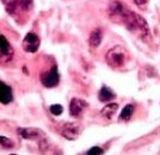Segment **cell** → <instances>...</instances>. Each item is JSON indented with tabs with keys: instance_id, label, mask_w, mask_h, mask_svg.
<instances>
[{
	"instance_id": "cell-17",
	"label": "cell",
	"mask_w": 160,
	"mask_h": 155,
	"mask_svg": "<svg viewBox=\"0 0 160 155\" xmlns=\"http://www.w3.org/2000/svg\"><path fill=\"white\" fill-rule=\"evenodd\" d=\"M0 144L4 148H11L13 147V141L10 140L6 136H0Z\"/></svg>"
},
{
	"instance_id": "cell-13",
	"label": "cell",
	"mask_w": 160,
	"mask_h": 155,
	"mask_svg": "<svg viewBox=\"0 0 160 155\" xmlns=\"http://www.w3.org/2000/svg\"><path fill=\"white\" fill-rule=\"evenodd\" d=\"M133 113H135V106L132 104H127L123 108L122 112H121L120 116H118V119L122 121H128L132 117Z\"/></svg>"
},
{
	"instance_id": "cell-5",
	"label": "cell",
	"mask_w": 160,
	"mask_h": 155,
	"mask_svg": "<svg viewBox=\"0 0 160 155\" xmlns=\"http://www.w3.org/2000/svg\"><path fill=\"white\" fill-rule=\"evenodd\" d=\"M17 133L24 139L28 140H42L45 136L42 131L35 128H18Z\"/></svg>"
},
{
	"instance_id": "cell-8",
	"label": "cell",
	"mask_w": 160,
	"mask_h": 155,
	"mask_svg": "<svg viewBox=\"0 0 160 155\" xmlns=\"http://www.w3.org/2000/svg\"><path fill=\"white\" fill-rule=\"evenodd\" d=\"M86 107H88V103L84 100L74 98L69 103V115L73 116V117H78L83 113Z\"/></svg>"
},
{
	"instance_id": "cell-20",
	"label": "cell",
	"mask_w": 160,
	"mask_h": 155,
	"mask_svg": "<svg viewBox=\"0 0 160 155\" xmlns=\"http://www.w3.org/2000/svg\"><path fill=\"white\" fill-rule=\"evenodd\" d=\"M133 1H135V3L137 4V7H146V4L148 3L149 0H133Z\"/></svg>"
},
{
	"instance_id": "cell-2",
	"label": "cell",
	"mask_w": 160,
	"mask_h": 155,
	"mask_svg": "<svg viewBox=\"0 0 160 155\" xmlns=\"http://www.w3.org/2000/svg\"><path fill=\"white\" fill-rule=\"evenodd\" d=\"M126 59L127 52L122 46H115L111 48L106 54V62L111 68H121L125 64Z\"/></svg>"
},
{
	"instance_id": "cell-19",
	"label": "cell",
	"mask_w": 160,
	"mask_h": 155,
	"mask_svg": "<svg viewBox=\"0 0 160 155\" xmlns=\"http://www.w3.org/2000/svg\"><path fill=\"white\" fill-rule=\"evenodd\" d=\"M102 153H104V151H102V149L99 148V147H93V148H91L87 152L88 155H100Z\"/></svg>"
},
{
	"instance_id": "cell-4",
	"label": "cell",
	"mask_w": 160,
	"mask_h": 155,
	"mask_svg": "<svg viewBox=\"0 0 160 155\" xmlns=\"http://www.w3.org/2000/svg\"><path fill=\"white\" fill-rule=\"evenodd\" d=\"M41 81H42V84L44 86L47 87V88H52V87L57 86L59 84V81H60V74H59L57 67L53 66L49 72L42 74Z\"/></svg>"
},
{
	"instance_id": "cell-3",
	"label": "cell",
	"mask_w": 160,
	"mask_h": 155,
	"mask_svg": "<svg viewBox=\"0 0 160 155\" xmlns=\"http://www.w3.org/2000/svg\"><path fill=\"white\" fill-rule=\"evenodd\" d=\"M127 12L128 10H126V7L120 1H112L109 6V15L111 19L115 22H118V19L123 22Z\"/></svg>"
},
{
	"instance_id": "cell-11",
	"label": "cell",
	"mask_w": 160,
	"mask_h": 155,
	"mask_svg": "<svg viewBox=\"0 0 160 155\" xmlns=\"http://www.w3.org/2000/svg\"><path fill=\"white\" fill-rule=\"evenodd\" d=\"M118 110V104H117V103H109V104H107L102 108L100 114H102V116L105 117L106 119L110 120V119H112V117L115 115Z\"/></svg>"
},
{
	"instance_id": "cell-18",
	"label": "cell",
	"mask_w": 160,
	"mask_h": 155,
	"mask_svg": "<svg viewBox=\"0 0 160 155\" xmlns=\"http://www.w3.org/2000/svg\"><path fill=\"white\" fill-rule=\"evenodd\" d=\"M18 4L24 10H29L32 7V0H18Z\"/></svg>"
},
{
	"instance_id": "cell-12",
	"label": "cell",
	"mask_w": 160,
	"mask_h": 155,
	"mask_svg": "<svg viewBox=\"0 0 160 155\" xmlns=\"http://www.w3.org/2000/svg\"><path fill=\"white\" fill-rule=\"evenodd\" d=\"M102 40V33L100 29H96L90 34V38H89V45L91 46L92 48H97L100 45Z\"/></svg>"
},
{
	"instance_id": "cell-6",
	"label": "cell",
	"mask_w": 160,
	"mask_h": 155,
	"mask_svg": "<svg viewBox=\"0 0 160 155\" xmlns=\"http://www.w3.org/2000/svg\"><path fill=\"white\" fill-rule=\"evenodd\" d=\"M61 134L68 140H75L80 135V125L76 122H68L62 126Z\"/></svg>"
},
{
	"instance_id": "cell-1",
	"label": "cell",
	"mask_w": 160,
	"mask_h": 155,
	"mask_svg": "<svg viewBox=\"0 0 160 155\" xmlns=\"http://www.w3.org/2000/svg\"><path fill=\"white\" fill-rule=\"evenodd\" d=\"M124 24L126 25L127 29L130 32L135 33L136 35H138L139 38H141L142 40H149V29L148 26L146 24L145 19H143L140 15L136 14L133 12H127L125 18H124Z\"/></svg>"
},
{
	"instance_id": "cell-10",
	"label": "cell",
	"mask_w": 160,
	"mask_h": 155,
	"mask_svg": "<svg viewBox=\"0 0 160 155\" xmlns=\"http://www.w3.org/2000/svg\"><path fill=\"white\" fill-rule=\"evenodd\" d=\"M115 97H117V95L107 86H102L98 92V100L100 102L112 101L113 99H115Z\"/></svg>"
},
{
	"instance_id": "cell-9",
	"label": "cell",
	"mask_w": 160,
	"mask_h": 155,
	"mask_svg": "<svg viewBox=\"0 0 160 155\" xmlns=\"http://www.w3.org/2000/svg\"><path fill=\"white\" fill-rule=\"evenodd\" d=\"M13 100L12 89L9 85L0 81V103L2 104H9Z\"/></svg>"
},
{
	"instance_id": "cell-16",
	"label": "cell",
	"mask_w": 160,
	"mask_h": 155,
	"mask_svg": "<svg viewBox=\"0 0 160 155\" xmlns=\"http://www.w3.org/2000/svg\"><path fill=\"white\" fill-rule=\"evenodd\" d=\"M50 113L55 116H60L63 113V107L60 104H53L50 106Z\"/></svg>"
},
{
	"instance_id": "cell-14",
	"label": "cell",
	"mask_w": 160,
	"mask_h": 155,
	"mask_svg": "<svg viewBox=\"0 0 160 155\" xmlns=\"http://www.w3.org/2000/svg\"><path fill=\"white\" fill-rule=\"evenodd\" d=\"M0 53L4 56H9L12 53V49L9 42L3 35L0 34Z\"/></svg>"
},
{
	"instance_id": "cell-7",
	"label": "cell",
	"mask_w": 160,
	"mask_h": 155,
	"mask_svg": "<svg viewBox=\"0 0 160 155\" xmlns=\"http://www.w3.org/2000/svg\"><path fill=\"white\" fill-rule=\"evenodd\" d=\"M40 47V40L34 33H28L22 40V48L26 52L34 53Z\"/></svg>"
},
{
	"instance_id": "cell-15",
	"label": "cell",
	"mask_w": 160,
	"mask_h": 155,
	"mask_svg": "<svg viewBox=\"0 0 160 155\" xmlns=\"http://www.w3.org/2000/svg\"><path fill=\"white\" fill-rule=\"evenodd\" d=\"M2 3H4L6 6V10L9 14H14L15 11L17 10L18 4V0H2Z\"/></svg>"
}]
</instances>
